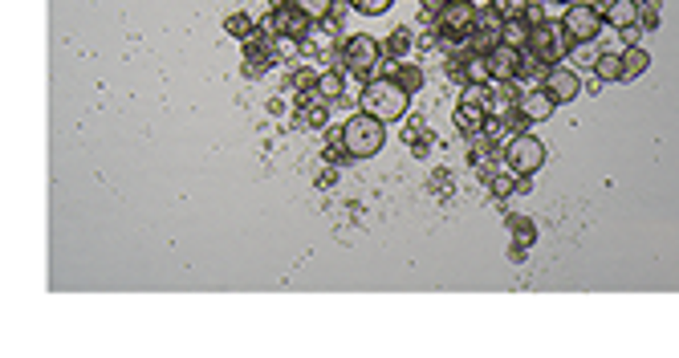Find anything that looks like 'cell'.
Returning a JSON list of instances; mask_svg holds the SVG:
<instances>
[{
    "instance_id": "6da1fadb",
    "label": "cell",
    "mask_w": 679,
    "mask_h": 358,
    "mask_svg": "<svg viewBox=\"0 0 679 358\" xmlns=\"http://www.w3.org/2000/svg\"><path fill=\"white\" fill-rule=\"evenodd\" d=\"M359 102H362V110L374 115L379 122H395V118L407 115V107H411V94H407L403 86H399L395 77L387 74V77H370V82L362 86Z\"/></svg>"
},
{
    "instance_id": "7a4b0ae2",
    "label": "cell",
    "mask_w": 679,
    "mask_h": 358,
    "mask_svg": "<svg viewBox=\"0 0 679 358\" xmlns=\"http://www.w3.org/2000/svg\"><path fill=\"white\" fill-rule=\"evenodd\" d=\"M346 143V151H350V159H370V155L382 151V143H387V122H379L367 110H359L354 118H346V127L338 130Z\"/></svg>"
},
{
    "instance_id": "3957f363",
    "label": "cell",
    "mask_w": 679,
    "mask_h": 358,
    "mask_svg": "<svg viewBox=\"0 0 679 358\" xmlns=\"http://www.w3.org/2000/svg\"><path fill=\"white\" fill-rule=\"evenodd\" d=\"M476 25H481V8H476V0H443V8L435 13V33H440L443 41H451V46L472 41Z\"/></svg>"
},
{
    "instance_id": "277c9868",
    "label": "cell",
    "mask_w": 679,
    "mask_h": 358,
    "mask_svg": "<svg viewBox=\"0 0 679 358\" xmlns=\"http://www.w3.org/2000/svg\"><path fill=\"white\" fill-rule=\"evenodd\" d=\"M379 66H382V41H374L370 33H350L342 41V69L350 77H359L362 86L370 82Z\"/></svg>"
},
{
    "instance_id": "5b68a950",
    "label": "cell",
    "mask_w": 679,
    "mask_h": 358,
    "mask_svg": "<svg viewBox=\"0 0 679 358\" xmlns=\"http://www.w3.org/2000/svg\"><path fill=\"white\" fill-rule=\"evenodd\" d=\"M570 49H573V41H570V33H565L562 21H542V25H533V33H529V57L542 61V66H557Z\"/></svg>"
},
{
    "instance_id": "8992f818",
    "label": "cell",
    "mask_w": 679,
    "mask_h": 358,
    "mask_svg": "<svg viewBox=\"0 0 679 358\" xmlns=\"http://www.w3.org/2000/svg\"><path fill=\"white\" fill-rule=\"evenodd\" d=\"M545 163V143L537 135H512V143L504 147V168L521 179H533Z\"/></svg>"
},
{
    "instance_id": "52a82bcc",
    "label": "cell",
    "mask_w": 679,
    "mask_h": 358,
    "mask_svg": "<svg viewBox=\"0 0 679 358\" xmlns=\"http://www.w3.org/2000/svg\"><path fill=\"white\" fill-rule=\"evenodd\" d=\"M562 25H565V33H570V41L573 46H590V41L603 33V8H594V5H565V16H562Z\"/></svg>"
},
{
    "instance_id": "ba28073f",
    "label": "cell",
    "mask_w": 679,
    "mask_h": 358,
    "mask_svg": "<svg viewBox=\"0 0 679 358\" xmlns=\"http://www.w3.org/2000/svg\"><path fill=\"white\" fill-rule=\"evenodd\" d=\"M309 25L313 21L301 13L298 5H293V0H277L273 13H269V21L260 25V29H265V33H285V37H301V41H306Z\"/></svg>"
},
{
    "instance_id": "9c48e42d",
    "label": "cell",
    "mask_w": 679,
    "mask_h": 358,
    "mask_svg": "<svg viewBox=\"0 0 679 358\" xmlns=\"http://www.w3.org/2000/svg\"><path fill=\"white\" fill-rule=\"evenodd\" d=\"M489 69H492V82H517L521 77V69H525V49H517V46H496L489 49Z\"/></svg>"
},
{
    "instance_id": "30bf717a",
    "label": "cell",
    "mask_w": 679,
    "mask_h": 358,
    "mask_svg": "<svg viewBox=\"0 0 679 358\" xmlns=\"http://www.w3.org/2000/svg\"><path fill=\"white\" fill-rule=\"evenodd\" d=\"M476 98H481V107L489 110V118H509L512 110H517V98L521 94L512 90V82H492V86H481L476 90Z\"/></svg>"
},
{
    "instance_id": "8fae6325",
    "label": "cell",
    "mask_w": 679,
    "mask_h": 358,
    "mask_svg": "<svg viewBox=\"0 0 679 358\" xmlns=\"http://www.w3.org/2000/svg\"><path fill=\"white\" fill-rule=\"evenodd\" d=\"M542 90L550 94V98L557 102V107H565V102H573L582 94V77L573 74V69H562V66H553V69H545V82H542Z\"/></svg>"
},
{
    "instance_id": "7c38bea8",
    "label": "cell",
    "mask_w": 679,
    "mask_h": 358,
    "mask_svg": "<svg viewBox=\"0 0 679 358\" xmlns=\"http://www.w3.org/2000/svg\"><path fill=\"white\" fill-rule=\"evenodd\" d=\"M451 122H456L460 135L472 138V135H481V130H489V110H484L481 98L472 94V98H464L456 110H451Z\"/></svg>"
},
{
    "instance_id": "4fadbf2b",
    "label": "cell",
    "mask_w": 679,
    "mask_h": 358,
    "mask_svg": "<svg viewBox=\"0 0 679 358\" xmlns=\"http://www.w3.org/2000/svg\"><path fill=\"white\" fill-rule=\"evenodd\" d=\"M517 110H521V118H525L529 127H533V122H545V118L553 115L557 102H553L545 90H525V94L517 98Z\"/></svg>"
},
{
    "instance_id": "5bb4252c",
    "label": "cell",
    "mask_w": 679,
    "mask_h": 358,
    "mask_svg": "<svg viewBox=\"0 0 679 358\" xmlns=\"http://www.w3.org/2000/svg\"><path fill=\"white\" fill-rule=\"evenodd\" d=\"M603 21L611 25L614 33H626L639 25V0H606L603 8Z\"/></svg>"
},
{
    "instance_id": "9a60e30c",
    "label": "cell",
    "mask_w": 679,
    "mask_h": 358,
    "mask_svg": "<svg viewBox=\"0 0 679 358\" xmlns=\"http://www.w3.org/2000/svg\"><path fill=\"white\" fill-rule=\"evenodd\" d=\"M468 159H472V168L481 171V176H492V163H496V138L492 130H481V135L468 138Z\"/></svg>"
},
{
    "instance_id": "2e32d148",
    "label": "cell",
    "mask_w": 679,
    "mask_h": 358,
    "mask_svg": "<svg viewBox=\"0 0 679 358\" xmlns=\"http://www.w3.org/2000/svg\"><path fill=\"white\" fill-rule=\"evenodd\" d=\"M298 118H301V127L321 130V127H326V122H329V102H326V98H301Z\"/></svg>"
},
{
    "instance_id": "e0dca14e",
    "label": "cell",
    "mask_w": 679,
    "mask_h": 358,
    "mask_svg": "<svg viewBox=\"0 0 679 358\" xmlns=\"http://www.w3.org/2000/svg\"><path fill=\"white\" fill-rule=\"evenodd\" d=\"M647 66H651V54L643 46H626V54H623V82H634V77H643L647 74Z\"/></svg>"
},
{
    "instance_id": "ac0fdd59",
    "label": "cell",
    "mask_w": 679,
    "mask_h": 358,
    "mask_svg": "<svg viewBox=\"0 0 679 358\" xmlns=\"http://www.w3.org/2000/svg\"><path fill=\"white\" fill-rule=\"evenodd\" d=\"M464 77H468V86H492V69H489V57L484 54H464Z\"/></svg>"
},
{
    "instance_id": "d6986e66",
    "label": "cell",
    "mask_w": 679,
    "mask_h": 358,
    "mask_svg": "<svg viewBox=\"0 0 679 358\" xmlns=\"http://www.w3.org/2000/svg\"><path fill=\"white\" fill-rule=\"evenodd\" d=\"M342 90H346V82H342V74H334V69H326V74L313 77V94L326 98V102H338V98H342Z\"/></svg>"
},
{
    "instance_id": "ffe728a7",
    "label": "cell",
    "mask_w": 679,
    "mask_h": 358,
    "mask_svg": "<svg viewBox=\"0 0 679 358\" xmlns=\"http://www.w3.org/2000/svg\"><path fill=\"white\" fill-rule=\"evenodd\" d=\"M594 77L598 82H623V54H598L594 57Z\"/></svg>"
},
{
    "instance_id": "44dd1931",
    "label": "cell",
    "mask_w": 679,
    "mask_h": 358,
    "mask_svg": "<svg viewBox=\"0 0 679 358\" xmlns=\"http://www.w3.org/2000/svg\"><path fill=\"white\" fill-rule=\"evenodd\" d=\"M411 46H415L411 29H390V37L382 41V54H387L390 61H399V57H407V54H411Z\"/></svg>"
},
{
    "instance_id": "7402d4cb",
    "label": "cell",
    "mask_w": 679,
    "mask_h": 358,
    "mask_svg": "<svg viewBox=\"0 0 679 358\" xmlns=\"http://www.w3.org/2000/svg\"><path fill=\"white\" fill-rule=\"evenodd\" d=\"M390 77H395V82L403 86L407 94H420L423 90V69L420 66H399V61H395V66H390Z\"/></svg>"
},
{
    "instance_id": "603a6c76",
    "label": "cell",
    "mask_w": 679,
    "mask_h": 358,
    "mask_svg": "<svg viewBox=\"0 0 679 358\" xmlns=\"http://www.w3.org/2000/svg\"><path fill=\"white\" fill-rule=\"evenodd\" d=\"M529 21H504L501 25V41L504 46H517V49H529Z\"/></svg>"
},
{
    "instance_id": "cb8c5ba5",
    "label": "cell",
    "mask_w": 679,
    "mask_h": 358,
    "mask_svg": "<svg viewBox=\"0 0 679 358\" xmlns=\"http://www.w3.org/2000/svg\"><path fill=\"white\" fill-rule=\"evenodd\" d=\"M529 5H533V0H492V13L501 16V21H525Z\"/></svg>"
},
{
    "instance_id": "d4e9b609",
    "label": "cell",
    "mask_w": 679,
    "mask_h": 358,
    "mask_svg": "<svg viewBox=\"0 0 679 358\" xmlns=\"http://www.w3.org/2000/svg\"><path fill=\"white\" fill-rule=\"evenodd\" d=\"M509 229H512V237H517L512 249H529V244L537 240V224L525 220V216H509Z\"/></svg>"
},
{
    "instance_id": "484cf974",
    "label": "cell",
    "mask_w": 679,
    "mask_h": 358,
    "mask_svg": "<svg viewBox=\"0 0 679 358\" xmlns=\"http://www.w3.org/2000/svg\"><path fill=\"white\" fill-rule=\"evenodd\" d=\"M224 33H228V37H237V41H248L257 29H252L248 13H237V16H228V21H224Z\"/></svg>"
},
{
    "instance_id": "4316f807",
    "label": "cell",
    "mask_w": 679,
    "mask_h": 358,
    "mask_svg": "<svg viewBox=\"0 0 679 358\" xmlns=\"http://www.w3.org/2000/svg\"><path fill=\"white\" fill-rule=\"evenodd\" d=\"M293 5H298L309 21H326V16L334 13V0H293Z\"/></svg>"
},
{
    "instance_id": "83f0119b",
    "label": "cell",
    "mask_w": 679,
    "mask_h": 358,
    "mask_svg": "<svg viewBox=\"0 0 679 358\" xmlns=\"http://www.w3.org/2000/svg\"><path fill=\"white\" fill-rule=\"evenodd\" d=\"M521 183H525V179L512 176V171H509V176H492V179H489V188H492V196H496V199H504V196H512V191H517Z\"/></svg>"
},
{
    "instance_id": "f1b7e54d",
    "label": "cell",
    "mask_w": 679,
    "mask_h": 358,
    "mask_svg": "<svg viewBox=\"0 0 679 358\" xmlns=\"http://www.w3.org/2000/svg\"><path fill=\"white\" fill-rule=\"evenodd\" d=\"M639 29H659V5L655 0H639Z\"/></svg>"
},
{
    "instance_id": "f546056e",
    "label": "cell",
    "mask_w": 679,
    "mask_h": 358,
    "mask_svg": "<svg viewBox=\"0 0 679 358\" xmlns=\"http://www.w3.org/2000/svg\"><path fill=\"white\" fill-rule=\"evenodd\" d=\"M350 5L359 8V13H367V16H382L390 5H395V0H350Z\"/></svg>"
},
{
    "instance_id": "4dcf8cb0",
    "label": "cell",
    "mask_w": 679,
    "mask_h": 358,
    "mask_svg": "<svg viewBox=\"0 0 679 358\" xmlns=\"http://www.w3.org/2000/svg\"><path fill=\"white\" fill-rule=\"evenodd\" d=\"M448 77H451V82H468V77H464V57H451L448 61Z\"/></svg>"
},
{
    "instance_id": "1f68e13d",
    "label": "cell",
    "mask_w": 679,
    "mask_h": 358,
    "mask_svg": "<svg viewBox=\"0 0 679 358\" xmlns=\"http://www.w3.org/2000/svg\"><path fill=\"white\" fill-rule=\"evenodd\" d=\"M525 21H529V29L545 21V16H542V5H537V0H533V5H529V16H525Z\"/></svg>"
},
{
    "instance_id": "d6a6232c",
    "label": "cell",
    "mask_w": 679,
    "mask_h": 358,
    "mask_svg": "<svg viewBox=\"0 0 679 358\" xmlns=\"http://www.w3.org/2000/svg\"><path fill=\"white\" fill-rule=\"evenodd\" d=\"M440 8H443V0H423V13H431V16H435Z\"/></svg>"
},
{
    "instance_id": "836d02e7",
    "label": "cell",
    "mask_w": 679,
    "mask_h": 358,
    "mask_svg": "<svg viewBox=\"0 0 679 358\" xmlns=\"http://www.w3.org/2000/svg\"><path fill=\"white\" fill-rule=\"evenodd\" d=\"M570 5H578V0H570Z\"/></svg>"
}]
</instances>
